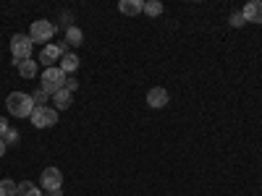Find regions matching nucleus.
Returning <instances> with one entry per match:
<instances>
[{
  "label": "nucleus",
  "mask_w": 262,
  "mask_h": 196,
  "mask_svg": "<svg viewBox=\"0 0 262 196\" xmlns=\"http://www.w3.org/2000/svg\"><path fill=\"white\" fill-rule=\"evenodd\" d=\"M66 81H69V76H66L60 68H55V65H50V68L42 71V92L53 97L60 89H66Z\"/></svg>",
  "instance_id": "obj_2"
},
{
  "label": "nucleus",
  "mask_w": 262,
  "mask_h": 196,
  "mask_svg": "<svg viewBox=\"0 0 262 196\" xmlns=\"http://www.w3.org/2000/svg\"><path fill=\"white\" fill-rule=\"evenodd\" d=\"M144 13L147 16H160L163 13V3H160V0H147V3H144Z\"/></svg>",
  "instance_id": "obj_16"
},
{
  "label": "nucleus",
  "mask_w": 262,
  "mask_h": 196,
  "mask_svg": "<svg viewBox=\"0 0 262 196\" xmlns=\"http://www.w3.org/2000/svg\"><path fill=\"white\" fill-rule=\"evenodd\" d=\"M3 141H6V146L16 144V141H18V131H16V128H8V134L3 136Z\"/></svg>",
  "instance_id": "obj_20"
},
{
  "label": "nucleus",
  "mask_w": 262,
  "mask_h": 196,
  "mask_svg": "<svg viewBox=\"0 0 262 196\" xmlns=\"http://www.w3.org/2000/svg\"><path fill=\"white\" fill-rule=\"evenodd\" d=\"M8 128H11V126H8V120H6V118H0V139H3V136L8 134Z\"/></svg>",
  "instance_id": "obj_22"
},
{
  "label": "nucleus",
  "mask_w": 262,
  "mask_h": 196,
  "mask_svg": "<svg viewBox=\"0 0 262 196\" xmlns=\"http://www.w3.org/2000/svg\"><path fill=\"white\" fill-rule=\"evenodd\" d=\"M6 105H8V113L13 118H29L34 113V107H37L34 100H32V94H27V92H11L8 100H6Z\"/></svg>",
  "instance_id": "obj_1"
},
{
  "label": "nucleus",
  "mask_w": 262,
  "mask_h": 196,
  "mask_svg": "<svg viewBox=\"0 0 262 196\" xmlns=\"http://www.w3.org/2000/svg\"><path fill=\"white\" fill-rule=\"evenodd\" d=\"M170 100L168 89H163V86H152V89L147 92V105L149 107H155V110H160V107H165Z\"/></svg>",
  "instance_id": "obj_7"
},
{
  "label": "nucleus",
  "mask_w": 262,
  "mask_h": 196,
  "mask_svg": "<svg viewBox=\"0 0 262 196\" xmlns=\"http://www.w3.org/2000/svg\"><path fill=\"white\" fill-rule=\"evenodd\" d=\"M16 65H18V74L24 76V79H32L34 74H37V63L29 58V60H16Z\"/></svg>",
  "instance_id": "obj_14"
},
{
  "label": "nucleus",
  "mask_w": 262,
  "mask_h": 196,
  "mask_svg": "<svg viewBox=\"0 0 262 196\" xmlns=\"http://www.w3.org/2000/svg\"><path fill=\"white\" fill-rule=\"evenodd\" d=\"M6 149H8V146H6V141H3V139H0V157H3V155H6Z\"/></svg>",
  "instance_id": "obj_23"
},
{
  "label": "nucleus",
  "mask_w": 262,
  "mask_h": 196,
  "mask_svg": "<svg viewBox=\"0 0 262 196\" xmlns=\"http://www.w3.org/2000/svg\"><path fill=\"white\" fill-rule=\"evenodd\" d=\"M16 191H18V183H13V181H0V196H16Z\"/></svg>",
  "instance_id": "obj_17"
},
{
  "label": "nucleus",
  "mask_w": 262,
  "mask_h": 196,
  "mask_svg": "<svg viewBox=\"0 0 262 196\" xmlns=\"http://www.w3.org/2000/svg\"><path fill=\"white\" fill-rule=\"evenodd\" d=\"M32 100H34V105H37V107H45V105H48V94L42 92V89H39V92H34V94H32Z\"/></svg>",
  "instance_id": "obj_19"
},
{
  "label": "nucleus",
  "mask_w": 262,
  "mask_h": 196,
  "mask_svg": "<svg viewBox=\"0 0 262 196\" xmlns=\"http://www.w3.org/2000/svg\"><path fill=\"white\" fill-rule=\"evenodd\" d=\"M55 34V24L48 18H39V21H32V29H29V39L32 42H50Z\"/></svg>",
  "instance_id": "obj_4"
},
{
  "label": "nucleus",
  "mask_w": 262,
  "mask_h": 196,
  "mask_svg": "<svg viewBox=\"0 0 262 196\" xmlns=\"http://www.w3.org/2000/svg\"><path fill=\"white\" fill-rule=\"evenodd\" d=\"M228 24H231V27H244V24H247V18H244V13H242V11H236V13H231Z\"/></svg>",
  "instance_id": "obj_18"
},
{
  "label": "nucleus",
  "mask_w": 262,
  "mask_h": 196,
  "mask_svg": "<svg viewBox=\"0 0 262 196\" xmlns=\"http://www.w3.org/2000/svg\"><path fill=\"white\" fill-rule=\"evenodd\" d=\"M29 120H32V126L34 128H53L55 123H58V110L55 107H34V113L29 115Z\"/></svg>",
  "instance_id": "obj_3"
},
{
  "label": "nucleus",
  "mask_w": 262,
  "mask_h": 196,
  "mask_svg": "<svg viewBox=\"0 0 262 196\" xmlns=\"http://www.w3.org/2000/svg\"><path fill=\"white\" fill-rule=\"evenodd\" d=\"M53 102H55L58 110H69V107L74 105V94L69 89H60L58 94H53Z\"/></svg>",
  "instance_id": "obj_11"
},
{
  "label": "nucleus",
  "mask_w": 262,
  "mask_h": 196,
  "mask_svg": "<svg viewBox=\"0 0 262 196\" xmlns=\"http://www.w3.org/2000/svg\"><path fill=\"white\" fill-rule=\"evenodd\" d=\"M242 13L247 18V24H262V0H249Z\"/></svg>",
  "instance_id": "obj_9"
},
{
  "label": "nucleus",
  "mask_w": 262,
  "mask_h": 196,
  "mask_svg": "<svg viewBox=\"0 0 262 196\" xmlns=\"http://www.w3.org/2000/svg\"><path fill=\"white\" fill-rule=\"evenodd\" d=\"M16 196H42V191H39V186H34V183L24 181V183H18Z\"/></svg>",
  "instance_id": "obj_15"
},
{
  "label": "nucleus",
  "mask_w": 262,
  "mask_h": 196,
  "mask_svg": "<svg viewBox=\"0 0 262 196\" xmlns=\"http://www.w3.org/2000/svg\"><path fill=\"white\" fill-rule=\"evenodd\" d=\"M66 89H69V92L74 94V92L79 89V81H76V79H69V81H66Z\"/></svg>",
  "instance_id": "obj_21"
},
{
  "label": "nucleus",
  "mask_w": 262,
  "mask_h": 196,
  "mask_svg": "<svg viewBox=\"0 0 262 196\" xmlns=\"http://www.w3.org/2000/svg\"><path fill=\"white\" fill-rule=\"evenodd\" d=\"M39 186L45 188V191H60L63 173L58 167H45V170H42V176H39Z\"/></svg>",
  "instance_id": "obj_6"
},
{
  "label": "nucleus",
  "mask_w": 262,
  "mask_h": 196,
  "mask_svg": "<svg viewBox=\"0 0 262 196\" xmlns=\"http://www.w3.org/2000/svg\"><path fill=\"white\" fill-rule=\"evenodd\" d=\"M11 55L16 60H29L32 58V39L27 34H13L11 37Z\"/></svg>",
  "instance_id": "obj_5"
},
{
  "label": "nucleus",
  "mask_w": 262,
  "mask_h": 196,
  "mask_svg": "<svg viewBox=\"0 0 262 196\" xmlns=\"http://www.w3.org/2000/svg\"><path fill=\"white\" fill-rule=\"evenodd\" d=\"M48 196H60V191H48Z\"/></svg>",
  "instance_id": "obj_24"
},
{
  "label": "nucleus",
  "mask_w": 262,
  "mask_h": 196,
  "mask_svg": "<svg viewBox=\"0 0 262 196\" xmlns=\"http://www.w3.org/2000/svg\"><path fill=\"white\" fill-rule=\"evenodd\" d=\"M66 53H69V47H66V45H45V47H42V53H39V63H45L48 68H50V63L58 60V58H63Z\"/></svg>",
  "instance_id": "obj_8"
},
{
  "label": "nucleus",
  "mask_w": 262,
  "mask_h": 196,
  "mask_svg": "<svg viewBox=\"0 0 262 196\" xmlns=\"http://www.w3.org/2000/svg\"><path fill=\"white\" fill-rule=\"evenodd\" d=\"M66 42L74 45V47H79L81 42H84V32L79 27H66Z\"/></svg>",
  "instance_id": "obj_13"
},
{
  "label": "nucleus",
  "mask_w": 262,
  "mask_h": 196,
  "mask_svg": "<svg viewBox=\"0 0 262 196\" xmlns=\"http://www.w3.org/2000/svg\"><path fill=\"white\" fill-rule=\"evenodd\" d=\"M76 68H79V55L66 53V55L60 58V71H63V74H74Z\"/></svg>",
  "instance_id": "obj_12"
},
{
  "label": "nucleus",
  "mask_w": 262,
  "mask_h": 196,
  "mask_svg": "<svg viewBox=\"0 0 262 196\" xmlns=\"http://www.w3.org/2000/svg\"><path fill=\"white\" fill-rule=\"evenodd\" d=\"M118 11H121L123 16H137V13L144 11V3H142V0H121Z\"/></svg>",
  "instance_id": "obj_10"
}]
</instances>
